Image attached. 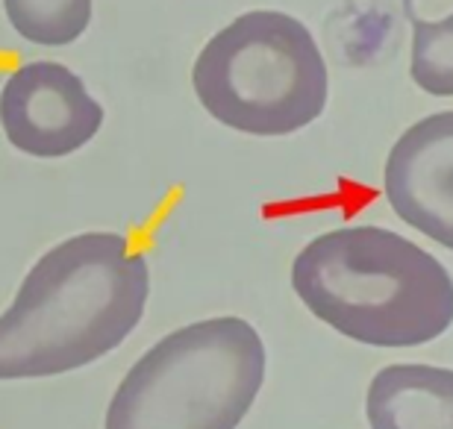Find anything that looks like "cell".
<instances>
[{
    "instance_id": "cell-7",
    "label": "cell",
    "mask_w": 453,
    "mask_h": 429,
    "mask_svg": "<svg viewBox=\"0 0 453 429\" xmlns=\"http://www.w3.org/2000/svg\"><path fill=\"white\" fill-rule=\"evenodd\" d=\"M371 429H453V371L436 364H388L365 395Z\"/></svg>"
},
{
    "instance_id": "cell-5",
    "label": "cell",
    "mask_w": 453,
    "mask_h": 429,
    "mask_svg": "<svg viewBox=\"0 0 453 429\" xmlns=\"http://www.w3.org/2000/svg\"><path fill=\"white\" fill-rule=\"evenodd\" d=\"M106 109L86 80L62 62L33 59L18 65L0 88V126L18 153L65 159L95 142Z\"/></svg>"
},
{
    "instance_id": "cell-6",
    "label": "cell",
    "mask_w": 453,
    "mask_h": 429,
    "mask_svg": "<svg viewBox=\"0 0 453 429\" xmlns=\"http://www.w3.org/2000/svg\"><path fill=\"white\" fill-rule=\"evenodd\" d=\"M383 191L403 224L453 250V109L415 121L392 144Z\"/></svg>"
},
{
    "instance_id": "cell-9",
    "label": "cell",
    "mask_w": 453,
    "mask_h": 429,
    "mask_svg": "<svg viewBox=\"0 0 453 429\" xmlns=\"http://www.w3.org/2000/svg\"><path fill=\"white\" fill-rule=\"evenodd\" d=\"M410 74L427 95L453 97V12L439 21H415Z\"/></svg>"
},
{
    "instance_id": "cell-2",
    "label": "cell",
    "mask_w": 453,
    "mask_h": 429,
    "mask_svg": "<svg viewBox=\"0 0 453 429\" xmlns=\"http://www.w3.org/2000/svg\"><path fill=\"white\" fill-rule=\"evenodd\" d=\"M292 288L330 330L368 347H421L453 324L448 268L383 226L315 235L292 262Z\"/></svg>"
},
{
    "instance_id": "cell-8",
    "label": "cell",
    "mask_w": 453,
    "mask_h": 429,
    "mask_svg": "<svg viewBox=\"0 0 453 429\" xmlns=\"http://www.w3.org/2000/svg\"><path fill=\"white\" fill-rule=\"evenodd\" d=\"M9 27L39 48H68L92 24L95 0H4Z\"/></svg>"
},
{
    "instance_id": "cell-3",
    "label": "cell",
    "mask_w": 453,
    "mask_h": 429,
    "mask_svg": "<svg viewBox=\"0 0 453 429\" xmlns=\"http://www.w3.org/2000/svg\"><path fill=\"white\" fill-rule=\"evenodd\" d=\"M268 373V350L244 318L186 324L130 364L104 429H239Z\"/></svg>"
},
{
    "instance_id": "cell-4",
    "label": "cell",
    "mask_w": 453,
    "mask_h": 429,
    "mask_svg": "<svg viewBox=\"0 0 453 429\" xmlns=\"http://www.w3.org/2000/svg\"><path fill=\"white\" fill-rule=\"evenodd\" d=\"M195 97L235 133L280 139L327 109V59L301 18L250 9L221 27L192 65Z\"/></svg>"
},
{
    "instance_id": "cell-1",
    "label": "cell",
    "mask_w": 453,
    "mask_h": 429,
    "mask_svg": "<svg viewBox=\"0 0 453 429\" xmlns=\"http://www.w3.org/2000/svg\"><path fill=\"white\" fill-rule=\"evenodd\" d=\"M148 300L150 264L127 235H68L33 262L0 312V382L88 368L130 339Z\"/></svg>"
}]
</instances>
